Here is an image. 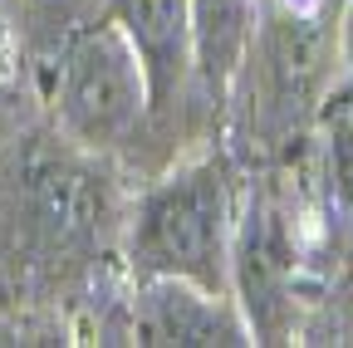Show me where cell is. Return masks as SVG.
Wrapping results in <instances>:
<instances>
[{
    "label": "cell",
    "instance_id": "6da1fadb",
    "mask_svg": "<svg viewBox=\"0 0 353 348\" xmlns=\"http://www.w3.org/2000/svg\"><path fill=\"white\" fill-rule=\"evenodd\" d=\"M123 196L99 152L54 133L0 147V236L30 265L88 260L123 231Z\"/></svg>",
    "mask_w": 353,
    "mask_h": 348
},
{
    "label": "cell",
    "instance_id": "7a4b0ae2",
    "mask_svg": "<svg viewBox=\"0 0 353 348\" xmlns=\"http://www.w3.org/2000/svg\"><path fill=\"white\" fill-rule=\"evenodd\" d=\"M231 236L236 196L221 157L172 167L128 211V270L132 280H192L231 294Z\"/></svg>",
    "mask_w": 353,
    "mask_h": 348
},
{
    "label": "cell",
    "instance_id": "3957f363",
    "mask_svg": "<svg viewBox=\"0 0 353 348\" xmlns=\"http://www.w3.org/2000/svg\"><path fill=\"white\" fill-rule=\"evenodd\" d=\"M50 103L59 133L99 157L138 138V127L148 123V79L108 15L59 50Z\"/></svg>",
    "mask_w": 353,
    "mask_h": 348
},
{
    "label": "cell",
    "instance_id": "277c9868",
    "mask_svg": "<svg viewBox=\"0 0 353 348\" xmlns=\"http://www.w3.org/2000/svg\"><path fill=\"white\" fill-rule=\"evenodd\" d=\"M231 294L255 343H280L294 324L299 294V245L290 216L275 196H250L231 236Z\"/></svg>",
    "mask_w": 353,
    "mask_h": 348
},
{
    "label": "cell",
    "instance_id": "5b68a950",
    "mask_svg": "<svg viewBox=\"0 0 353 348\" xmlns=\"http://www.w3.org/2000/svg\"><path fill=\"white\" fill-rule=\"evenodd\" d=\"M329 50H339V39L324 30V15L309 10L304 0H270L250 34L245 64L260 69L265 108L280 127H294L319 99Z\"/></svg>",
    "mask_w": 353,
    "mask_h": 348
},
{
    "label": "cell",
    "instance_id": "8992f818",
    "mask_svg": "<svg viewBox=\"0 0 353 348\" xmlns=\"http://www.w3.org/2000/svg\"><path fill=\"white\" fill-rule=\"evenodd\" d=\"M123 343H172V348H236L255 343L236 294H216L192 280H138L123 309Z\"/></svg>",
    "mask_w": 353,
    "mask_h": 348
},
{
    "label": "cell",
    "instance_id": "52a82bcc",
    "mask_svg": "<svg viewBox=\"0 0 353 348\" xmlns=\"http://www.w3.org/2000/svg\"><path fill=\"white\" fill-rule=\"evenodd\" d=\"M103 15L123 30L148 79V123H167L187 108L196 83L192 0H103Z\"/></svg>",
    "mask_w": 353,
    "mask_h": 348
},
{
    "label": "cell",
    "instance_id": "ba28073f",
    "mask_svg": "<svg viewBox=\"0 0 353 348\" xmlns=\"http://www.w3.org/2000/svg\"><path fill=\"white\" fill-rule=\"evenodd\" d=\"M250 34H255V0H192L196 89L206 94V103H226L250 54Z\"/></svg>",
    "mask_w": 353,
    "mask_h": 348
},
{
    "label": "cell",
    "instance_id": "9c48e42d",
    "mask_svg": "<svg viewBox=\"0 0 353 348\" xmlns=\"http://www.w3.org/2000/svg\"><path fill=\"white\" fill-rule=\"evenodd\" d=\"M319 127H324V172H329V196L353 211V74L329 89L319 103Z\"/></svg>",
    "mask_w": 353,
    "mask_h": 348
},
{
    "label": "cell",
    "instance_id": "30bf717a",
    "mask_svg": "<svg viewBox=\"0 0 353 348\" xmlns=\"http://www.w3.org/2000/svg\"><path fill=\"white\" fill-rule=\"evenodd\" d=\"M10 79H15V30L0 15V83H10Z\"/></svg>",
    "mask_w": 353,
    "mask_h": 348
},
{
    "label": "cell",
    "instance_id": "8fae6325",
    "mask_svg": "<svg viewBox=\"0 0 353 348\" xmlns=\"http://www.w3.org/2000/svg\"><path fill=\"white\" fill-rule=\"evenodd\" d=\"M339 54H343V64L353 69V0L343 6V25H339Z\"/></svg>",
    "mask_w": 353,
    "mask_h": 348
}]
</instances>
